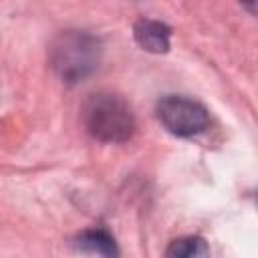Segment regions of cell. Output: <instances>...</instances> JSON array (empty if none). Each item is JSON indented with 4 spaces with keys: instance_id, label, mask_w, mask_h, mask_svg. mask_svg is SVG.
Returning <instances> with one entry per match:
<instances>
[{
    "instance_id": "obj_2",
    "label": "cell",
    "mask_w": 258,
    "mask_h": 258,
    "mask_svg": "<svg viewBox=\"0 0 258 258\" xmlns=\"http://www.w3.org/2000/svg\"><path fill=\"white\" fill-rule=\"evenodd\" d=\"M83 123L89 135L105 143H125L135 131L129 103L115 93H95L83 107Z\"/></svg>"
},
{
    "instance_id": "obj_1",
    "label": "cell",
    "mask_w": 258,
    "mask_h": 258,
    "mask_svg": "<svg viewBox=\"0 0 258 258\" xmlns=\"http://www.w3.org/2000/svg\"><path fill=\"white\" fill-rule=\"evenodd\" d=\"M101 40L85 30H67L50 46V67L62 83L75 85L87 79L101 62Z\"/></svg>"
},
{
    "instance_id": "obj_6",
    "label": "cell",
    "mask_w": 258,
    "mask_h": 258,
    "mask_svg": "<svg viewBox=\"0 0 258 258\" xmlns=\"http://www.w3.org/2000/svg\"><path fill=\"white\" fill-rule=\"evenodd\" d=\"M167 256L171 258H194V256H206L210 254V248L206 246V242L198 236H189V238H179L173 240L169 244V248L165 250Z\"/></svg>"
},
{
    "instance_id": "obj_4",
    "label": "cell",
    "mask_w": 258,
    "mask_h": 258,
    "mask_svg": "<svg viewBox=\"0 0 258 258\" xmlns=\"http://www.w3.org/2000/svg\"><path fill=\"white\" fill-rule=\"evenodd\" d=\"M133 36L135 42L153 54H161L169 50V38H171V30L167 24L159 22V20H151V18H141L133 24Z\"/></svg>"
},
{
    "instance_id": "obj_7",
    "label": "cell",
    "mask_w": 258,
    "mask_h": 258,
    "mask_svg": "<svg viewBox=\"0 0 258 258\" xmlns=\"http://www.w3.org/2000/svg\"><path fill=\"white\" fill-rule=\"evenodd\" d=\"M240 2H242L250 12H254V10H256V0H240Z\"/></svg>"
},
{
    "instance_id": "obj_3",
    "label": "cell",
    "mask_w": 258,
    "mask_h": 258,
    "mask_svg": "<svg viewBox=\"0 0 258 258\" xmlns=\"http://www.w3.org/2000/svg\"><path fill=\"white\" fill-rule=\"evenodd\" d=\"M157 119L177 137H194L208 129V109L183 95H165L157 103Z\"/></svg>"
},
{
    "instance_id": "obj_5",
    "label": "cell",
    "mask_w": 258,
    "mask_h": 258,
    "mask_svg": "<svg viewBox=\"0 0 258 258\" xmlns=\"http://www.w3.org/2000/svg\"><path fill=\"white\" fill-rule=\"evenodd\" d=\"M75 246L83 254H97V256H115L117 246L109 232L105 230H87L77 240Z\"/></svg>"
}]
</instances>
